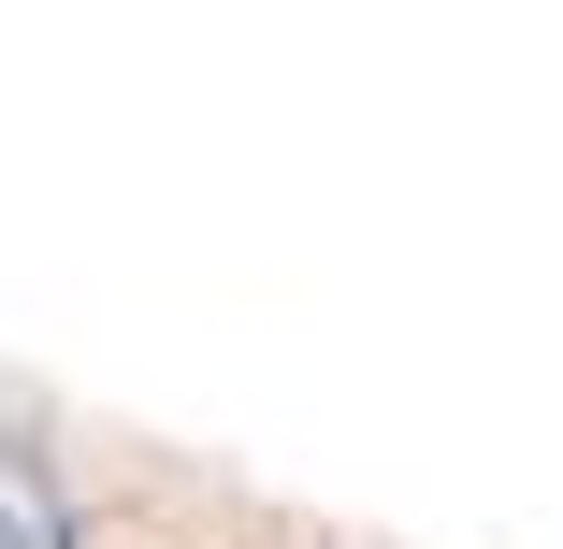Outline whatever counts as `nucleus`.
<instances>
[{
    "label": "nucleus",
    "mask_w": 563,
    "mask_h": 549,
    "mask_svg": "<svg viewBox=\"0 0 563 549\" xmlns=\"http://www.w3.org/2000/svg\"><path fill=\"white\" fill-rule=\"evenodd\" d=\"M0 549H73V520H58V477H44L30 449H0Z\"/></svg>",
    "instance_id": "1"
}]
</instances>
